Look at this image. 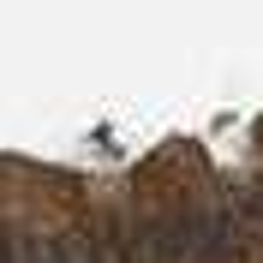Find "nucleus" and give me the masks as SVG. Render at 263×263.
Here are the masks:
<instances>
[{"mask_svg": "<svg viewBox=\"0 0 263 263\" xmlns=\"http://www.w3.org/2000/svg\"><path fill=\"white\" fill-rule=\"evenodd\" d=\"M18 263H66L60 239H18Z\"/></svg>", "mask_w": 263, "mask_h": 263, "instance_id": "2", "label": "nucleus"}, {"mask_svg": "<svg viewBox=\"0 0 263 263\" xmlns=\"http://www.w3.org/2000/svg\"><path fill=\"white\" fill-rule=\"evenodd\" d=\"M197 263H239V210L233 203H215L203 215V257Z\"/></svg>", "mask_w": 263, "mask_h": 263, "instance_id": "1", "label": "nucleus"}]
</instances>
